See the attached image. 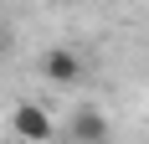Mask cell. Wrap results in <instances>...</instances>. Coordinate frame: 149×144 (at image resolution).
<instances>
[{
    "label": "cell",
    "instance_id": "2",
    "mask_svg": "<svg viewBox=\"0 0 149 144\" xmlns=\"http://www.w3.org/2000/svg\"><path fill=\"white\" fill-rule=\"evenodd\" d=\"M41 77H46V82H57V87H72L77 77H82V57H77L72 46H46Z\"/></svg>",
    "mask_w": 149,
    "mask_h": 144
},
{
    "label": "cell",
    "instance_id": "3",
    "mask_svg": "<svg viewBox=\"0 0 149 144\" xmlns=\"http://www.w3.org/2000/svg\"><path fill=\"white\" fill-rule=\"evenodd\" d=\"M67 134H72V144H108V113L103 108H77L72 124H67Z\"/></svg>",
    "mask_w": 149,
    "mask_h": 144
},
{
    "label": "cell",
    "instance_id": "1",
    "mask_svg": "<svg viewBox=\"0 0 149 144\" xmlns=\"http://www.w3.org/2000/svg\"><path fill=\"white\" fill-rule=\"evenodd\" d=\"M10 129H15V139H26V144H52L57 139V118L46 113V103H15Z\"/></svg>",
    "mask_w": 149,
    "mask_h": 144
}]
</instances>
